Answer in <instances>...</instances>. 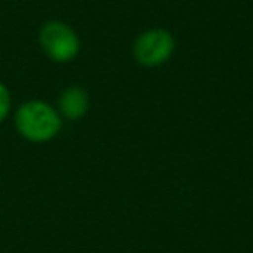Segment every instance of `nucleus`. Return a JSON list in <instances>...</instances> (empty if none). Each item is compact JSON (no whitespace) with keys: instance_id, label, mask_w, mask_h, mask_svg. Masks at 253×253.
<instances>
[{"instance_id":"obj_1","label":"nucleus","mask_w":253,"mask_h":253,"mask_svg":"<svg viewBox=\"0 0 253 253\" xmlns=\"http://www.w3.org/2000/svg\"><path fill=\"white\" fill-rule=\"evenodd\" d=\"M14 125L25 141L43 144L57 137L63 128V118L52 104L40 99H32L16 109Z\"/></svg>"},{"instance_id":"obj_2","label":"nucleus","mask_w":253,"mask_h":253,"mask_svg":"<svg viewBox=\"0 0 253 253\" xmlns=\"http://www.w3.org/2000/svg\"><path fill=\"white\" fill-rule=\"evenodd\" d=\"M43 54L54 63H70L80 52V37L64 21H47L39 32Z\"/></svg>"},{"instance_id":"obj_3","label":"nucleus","mask_w":253,"mask_h":253,"mask_svg":"<svg viewBox=\"0 0 253 253\" xmlns=\"http://www.w3.org/2000/svg\"><path fill=\"white\" fill-rule=\"evenodd\" d=\"M175 50V39L163 28H151L142 32L132 45L134 59L144 68H156L165 64Z\"/></svg>"},{"instance_id":"obj_4","label":"nucleus","mask_w":253,"mask_h":253,"mask_svg":"<svg viewBox=\"0 0 253 253\" xmlns=\"http://www.w3.org/2000/svg\"><path fill=\"white\" fill-rule=\"evenodd\" d=\"M88 106H90V99L88 94L82 87H68L66 90L61 92L59 99H57V111H59L61 118L66 120H80L87 115Z\"/></svg>"},{"instance_id":"obj_5","label":"nucleus","mask_w":253,"mask_h":253,"mask_svg":"<svg viewBox=\"0 0 253 253\" xmlns=\"http://www.w3.org/2000/svg\"><path fill=\"white\" fill-rule=\"evenodd\" d=\"M11 109H12L11 92H9V88L0 82V123L7 118L9 113H11Z\"/></svg>"}]
</instances>
